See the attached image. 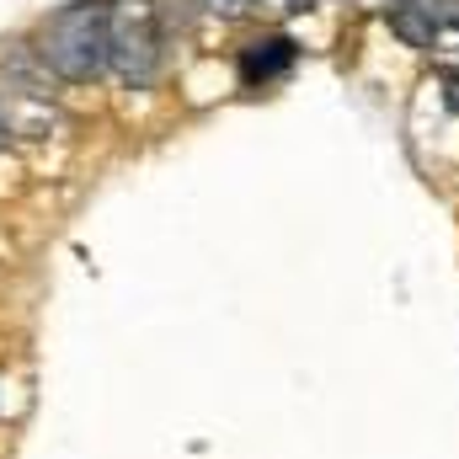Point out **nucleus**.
<instances>
[{"label": "nucleus", "instance_id": "7", "mask_svg": "<svg viewBox=\"0 0 459 459\" xmlns=\"http://www.w3.org/2000/svg\"><path fill=\"white\" fill-rule=\"evenodd\" d=\"M444 91H449V108L459 113V75H444Z\"/></svg>", "mask_w": 459, "mask_h": 459}, {"label": "nucleus", "instance_id": "5", "mask_svg": "<svg viewBox=\"0 0 459 459\" xmlns=\"http://www.w3.org/2000/svg\"><path fill=\"white\" fill-rule=\"evenodd\" d=\"M390 32H395L406 48H433L444 27H438V16H433L428 0H401V5H390Z\"/></svg>", "mask_w": 459, "mask_h": 459}, {"label": "nucleus", "instance_id": "6", "mask_svg": "<svg viewBox=\"0 0 459 459\" xmlns=\"http://www.w3.org/2000/svg\"><path fill=\"white\" fill-rule=\"evenodd\" d=\"M204 5H209V11H214V16H246V11H256V0H204Z\"/></svg>", "mask_w": 459, "mask_h": 459}, {"label": "nucleus", "instance_id": "1", "mask_svg": "<svg viewBox=\"0 0 459 459\" xmlns=\"http://www.w3.org/2000/svg\"><path fill=\"white\" fill-rule=\"evenodd\" d=\"M32 54L54 81H70V86L102 81L113 70V0H75L54 11Z\"/></svg>", "mask_w": 459, "mask_h": 459}, {"label": "nucleus", "instance_id": "10", "mask_svg": "<svg viewBox=\"0 0 459 459\" xmlns=\"http://www.w3.org/2000/svg\"><path fill=\"white\" fill-rule=\"evenodd\" d=\"M5 139H11V134H5V123H0V144H5Z\"/></svg>", "mask_w": 459, "mask_h": 459}, {"label": "nucleus", "instance_id": "4", "mask_svg": "<svg viewBox=\"0 0 459 459\" xmlns=\"http://www.w3.org/2000/svg\"><path fill=\"white\" fill-rule=\"evenodd\" d=\"M299 65V43L294 38H283V32H273V38H256V43H246L240 48V86H273V81H283L289 70Z\"/></svg>", "mask_w": 459, "mask_h": 459}, {"label": "nucleus", "instance_id": "8", "mask_svg": "<svg viewBox=\"0 0 459 459\" xmlns=\"http://www.w3.org/2000/svg\"><path fill=\"white\" fill-rule=\"evenodd\" d=\"M310 5H316V0H294V5H289V11H310Z\"/></svg>", "mask_w": 459, "mask_h": 459}, {"label": "nucleus", "instance_id": "9", "mask_svg": "<svg viewBox=\"0 0 459 459\" xmlns=\"http://www.w3.org/2000/svg\"><path fill=\"white\" fill-rule=\"evenodd\" d=\"M363 5H385V11H390V5H401V0H363Z\"/></svg>", "mask_w": 459, "mask_h": 459}, {"label": "nucleus", "instance_id": "2", "mask_svg": "<svg viewBox=\"0 0 459 459\" xmlns=\"http://www.w3.org/2000/svg\"><path fill=\"white\" fill-rule=\"evenodd\" d=\"M160 48H166V22L155 0H117L113 5V70L123 86L144 91L160 70Z\"/></svg>", "mask_w": 459, "mask_h": 459}, {"label": "nucleus", "instance_id": "3", "mask_svg": "<svg viewBox=\"0 0 459 459\" xmlns=\"http://www.w3.org/2000/svg\"><path fill=\"white\" fill-rule=\"evenodd\" d=\"M0 123H5L11 139H48L59 128V102L48 91L43 59L32 65L27 54H16L0 70Z\"/></svg>", "mask_w": 459, "mask_h": 459}]
</instances>
